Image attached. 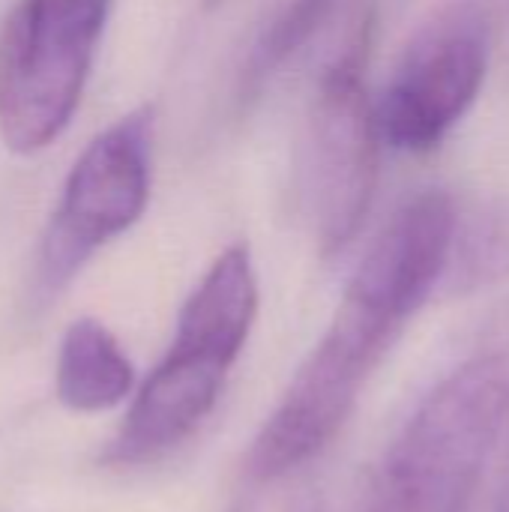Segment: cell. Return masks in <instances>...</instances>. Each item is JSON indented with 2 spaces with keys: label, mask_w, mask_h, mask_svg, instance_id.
<instances>
[{
  "label": "cell",
  "mask_w": 509,
  "mask_h": 512,
  "mask_svg": "<svg viewBox=\"0 0 509 512\" xmlns=\"http://www.w3.org/2000/svg\"><path fill=\"white\" fill-rule=\"evenodd\" d=\"M237 512H249V510H246V507H243V510H237Z\"/></svg>",
  "instance_id": "cell-14"
},
{
  "label": "cell",
  "mask_w": 509,
  "mask_h": 512,
  "mask_svg": "<svg viewBox=\"0 0 509 512\" xmlns=\"http://www.w3.org/2000/svg\"><path fill=\"white\" fill-rule=\"evenodd\" d=\"M509 426V306L417 402L387 447L369 512H468Z\"/></svg>",
  "instance_id": "cell-2"
},
{
  "label": "cell",
  "mask_w": 509,
  "mask_h": 512,
  "mask_svg": "<svg viewBox=\"0 0 509 512\" xmlns=\"http://www.w3.org/2000/svg\"><path fill=\"white\" fill-rule=\"evenodd\" d=\"M342 3L345 0H276L270 6L234 78L237 114L252 111L270 93V87L288 72V66H294L330 27Z\"/></svg>",
  "instance_id": "cell-9"
},
{
  "label": "cell",
  "mask_w": 509,
  "mask_h": 512,
  "mask_svg": "<svg viewBox=\"0 0 509 512\" xmlns=\"http://www.w3.org/2000/svg\"><path fill=\"white\" fill-rule=\"evenodd\" d=\"M509 282V192L456 207V228L441 291L471 297Z\"/></svg>",
  "instance_id": "cell-10"
},
{
  "label": "cell",
  "mask_w": 509,
  "mask_h": 512,
  "mask_svg": "<svg viewBox=\"0 0 509 512\" xmlns=\"http://www.w3.org/2000/svg\"><path fill=\"white\" fill-rule=\"evenodd\" d=\"M372 21H360L321 72L297 153V198L324 258L357 237L378 183L381 132L363 69Z\"/></svg>",
  "instance_id": "cell-5"
},
{
  "label": "cell",
  "mask_w": 509,
  "mask_h": 512,
  "mask_svg": "<svg viewBox=\"0 0 509 512\" xmlns=\"http://www.w3.org/2000/svg\"><path fill=\"white\" fill-rule=\"evenodd\" d=\"M456 201L426 189L405 201L372 240L309 357L258 429L246 474L276 483L330 447L354 414L372 372L402 330L444 285Z\"/></svg>",
  "instance_id": "cell-1"
},
{
  "label": "cell",
  "mask_w": 509,
  "mask_h": 512,
  "mask_svg": "<svg viewBox=\"0 0 509 512\" xmlns=\"http://www.w3.org/2000/svg\"><path fill=\"white\" fill-rule=\"evenodd\" d=\"M297 512H321V507H318V504H306L303 510H297Z\"/></svg>",
  "instance_id": "cell-13"
},
{
  "label": "cell",
  "mask_w": 509,
  "mask_h": 512,
  "mask_svg": "<svg viewBox=\"0 0 509 512\" xmlns=\"http://www.w3.org/2000/svg\"><path fill=\"white\" fill-rule=\"evenodd\" d=\"M234 363L231 354L213 345L174 336L165 357L135 390L120 429L102 450V462L135 468L174 453L213 414Z\"/></svg>",
  "instance_id": "cell-7"
},
{
  "label": "cell",
  "mask_w": 509,
  "mask_h": 512,
  "mask_svg": "<svg viewBox=\"0 0 509 512\" xmlns=\"http://www.w3.org/2000/svg\"><path fill=\"white\" fill-rule=\"evenodd\" d=\"M495 512H509V465H507V471H504V480H501L498 498H495Z\"/></svg>",
  "instance_id": "cell-11"
},
{
  "label": "cell",
  "mask_w": 509,
  "mask_h": 512,
  "mask_svg": "<svg viewBox=\"0 0 509 512\" xmlns=\"http://www.w3.org/2000/svg\"><path fill=\"white\" fill-rule=\"evenodd\" d=\"M489 51L492 24L477 0L441 9L408 45L375 105L381 141L399 153H432L474 108Z\"/></svg>",
  "instance_id": "cell-6"
},
{
  "label": "cell",
  "mask_w": 509,
  "mask_h": 512,
  "mask_svg": "<svg viewBox=\"0 0 509 512\" xmlns=\"http://www.w3.org/2000/svg\"><path fill=\"white\" fill-rule=\"evenodd\" d=\"M204 3V9H219L222 3H228V0H201Z\"/></svg>",
  "instance_id": "cell-12"
},
{
  "label": "cell",
  "mask_w": 509,
  "mask_h": 512,
  "mask_svg": "<svg viewBox=\"0 0 509 512\" xmlns=\"http://www.w3.org/2000/svg\"><path fill=\"white\" fill-rule=\"evenodd\" d=\"M135 366L117 336L96 318L66 327L54 363L57 402L75 414H99L132 399Z\"/></svg>",
  "instance_id": "cell-8"
},
{
  "label": "cell",
  "mask_w": 509,
  "mask_h": 512,
  "mask_svg": "<svg viewBox=\"0 0 509 512\" xmlns=\"http://www.w3.org/2000/svg\"><path fill=\"white\" fill-rule=\"evenodd\" d=\"M111 0H15L0 21V141L15 156L51 147L75 117Z\"/></svg>",
  "instance_id": "cell-4"
},
{
  "label": "cell",
  "mask_w": 509,
  "mask_h": 512,
  "mask_svg": "<svg viewBox=\"0 0 509 512\" xmlns=\"http://www.w3.org/2000/svg\"><path fill=\"white\" fill-rule=\"evenodd\" d=\"M153 135V105H138L81 150L24 279L21 315L27 321L45 318L93 255L144 216L153 180Z\"/></svg>",
  "instance_id": "cell-3"
}]
</instances>
